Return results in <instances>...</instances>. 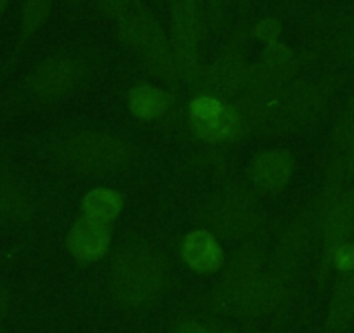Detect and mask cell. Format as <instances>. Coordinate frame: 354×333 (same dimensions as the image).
Masks as SVG:
<instances>
[{
	"instance_id": "obj_5",
	"label": "cell",
	"mask_w": 354,
	"mask_h": 333,
	"mask_svg": "<svg viewBox=\"0 0 354 333\" xmlns=\"http://www.w3.org/2000/svg\"><path fill=\"white\" fill-rule=\"evenodd\" d=\"M266 248L257 241H245L227 263L223 280L214 292V305L223 312L240 314L245 301L266 273Z\"/></svg>"
},
{
	"instance_id": "obj_3",
	"label": "cell",
	"mask_w": 354,
	"mask_h": 333,
	"mask_svg": "<svg viewBox=\"0 0 354 333\" xmlns=\"http://www.w3.org/2000/svg\"><path fill=\"white\" fill-rule=\"evenodd\" d=\"M205 229L226 240H247L261 226V209L248 189L227 186L210 198L203 209Z\"/></svg>"
},
{
	"instance_id": "obj_2",
	"label": "cell",
	"mask_w": 354,
	"mask_h": 333,
	"mask_svg": "<svg viewBox=\"0 0 354 333\" xmlns=\"http://www.w3.org/2000/svg\"><path fill=\"white\" fill-rule=\"evenodd\" d=\"M57 153L70 169L82 174L120 171L131 158V151L120 137L101 131H82L68 135Z\"/></svg>"
},
{
	"instance_id": "obj_12",
	"label": "cell",
	"mask_w": 354,
	"mask_h": 333,
	"mask_svg": "<svg viewBox=\"0 0 354 333\" xmlns=\"http://www.w3.org/2000/svg\"><path fill=\"white\" fill-rule=\"evenodd\" d=\"M295 160L287 149H268L255 156L250 165V181L261 191H278L290 182Z\"/></svg>"
},
{
	"instance_id": "obj_28",
	"label": "cell",
	"mask_w": 354,
	"mask_h": 333,
	"mask_svg": "<svg viewBox=\"0 0 354 333\" xmlns=\"http://www.w3.org/2000/svg\"><path fill=\"white\" fill-rule=\"evenodd\" d=\"M9 4H11V0H0V18L6 15V11H8Z\"/></svg>"
},
{
	"instance_id": "obj_19",
	"label": "cell",
	"mask_w": 354,
	"mask_h": 333,
	"mask_svg": "<svg viewBox=\"0 0 354 333\" xmlns=\"http://www.w3.org/2000/svg\"><path fill=\"white\" fill-rule=\"evenodd\" d=\"M84 217L100 224H111L124 209V196L117 189L96 188L91 189L82 202Z\"/></svg>"
},
{
	"instance_id": "obj_11",
	"label": "cell",
	"mask_w": 354,
	"mask_h": 333,
	"mask_svg": "<svg viewBox=\"0 0 354 333\" xmlns=\"http://www.w3.org/2000/svg\"><path fill=\"white\" fill-rule=\"evenodd\" d=\"M117 33L124 46L131 47L141 56L169 40L158 19L148 11V8H145L142 2H138L124 18L118 19Z\"/></svg>"
},
{
	"instance_id": "obj_21",
	"label": "cell",
	"mask_w": 354,
	"mask_h": 333,
	"mask_svg": "<svg viewBox=\"0 0 354 333\" xmlns=\"http://www.w3.org/2000/svg\"><path fill=\"white\" fill-rule=\"evenodd\" d=\"M330 267L339 273H354V241L340 245L330 257Z\"/></svg>"
},
{
	"instance_id": "obj_9",
	"label": "cell",
	"mask_w": 354,
	"mask_h": 333,
	"mask_svg": "<svg viewBox=\"0 0 354 333\" xmlns=\"http://www.w3.org/2000/svg\"><path fill=\"white\" fill-rule=\"evenodd\" d=\"M299 59L287 46L278 42L268 44L261 57L248 68V84L264 89H280L295 78Z\"/></svg>"
},
{
	"instance_id": "obj_7",
	"label": "cell",
	"mask_w": 354,
	"mask_h": 333,
	"mask_svg": "<svg viewBox=\"0 0 354 333\" xmlns=\"http://www.w3.org/2000/svg\"><path fill=\"white\" fill-rule=\"evenodd\" d=\"M87 68L71 56H49L28 75L26 87L40 101H56L73 93L84 80Z\"/></svg>"
},
{
	"instance_id": "obj_17",
	"label": "cell",
	"mask_w": 354,
	"mask_h": 333,
	"mask_svg": "<svg viewBox=\"0 0 354 333\" xmlns=\"http://www.w3.org/2000/svg\"><path fill=\"white\" fill-rule=\"evenodd\" d=\"M333 144H335L333 158L339 160L342 165L347 186L354 188V94L337 120Z\"/></svg>"
},
{
	"instance_id": "obj_15",
	"label": "cell",
	"mask_w": 354,
	"mask_h": 333,
	"mask_svg": "<svg viewBox=\"0 0 354 333\" xmlns=\"http://www.w3.org/2000/svg\"><path fill=\"white\" fill-rule=\"evenodd\" d=\"M189 127L196 137L212 144L233 141L243 135V122L234 103H224V106L207 120H189Z\"/></svg>"
},
{
	"instance_id": "obj_8",
	"label": "cell",
	"mask_w": 354,
	"mask_h": 333,
	"mask_svg": "<svg viewBox=\"0 0 354 333\" xmlns=\"http://www.w3.org/2000/svg\"><path fill=\"white\" fill-rule=\"evenodd\" d=\"M248 68L250 64L247 63L243 54L231 46L207 70L202 71L198 82L193 87L196 94L216 97L223 103H233L245 89Z\"/></svg>"
},
{
	"instance_id": "obj_29",
	"label": "cell",
	"mask_w": 354,
	"mask_h": 333,
	"mask_svg": "<svg viewBox=\"0 0 354 333\" xmlns=\"http://www.w3.org/2000/svg\"><path fill=\"white\" fill-rule=\"evenodd\" d=\"M209 333H240V332H234V330H227V328H212V326H210Z\"/></svg>"
},
{
	"instance_id": "obj_24",
	"label": "cell",
	"mask_w": 354,
	"mask_h": 333,
	"mask_svg": "<svg viewBox=\"0 0 354 333\" xmlns=\"http://www.w3.org/2000/svg\"><path fill=\"white\" fill-rule=\"evenodd\" d=\"M337 53H339L344 59L354 64V26L353 28L346 30L344 33H340V37L337 39Z\"/></svg>"
},
{
	"instance_id": "obj_22",
	"label": "cell",
	"mask_w": 354,
	"mask_h": 333,
	"mask_svg": "<svg viewBox=\"0 0 354 333\" xmlns=\"http://www.w3.org/2000/svg\"><path fill=\"white\" fill-rule=\"evenodd\" d=\"M138 2H141V0H97L101 11L110 16V18H113L115 21L124 18Z\"/></svg>"
},
{
	"instance_id": "obj_6",
	"label": "cell",
	"mask_w": 354,
	"mask_h": 333,
	"mask_svg": "<svg viewBox=\"0 0 354 333\" xmlns=\"http://www.w3.org/2000/svg\"><path fill=\"white\" fill-rule=\"evenodd\" d=\"M328 93L316 82L292 80L274 91L266 132L295 131L311 124L323 113Z\"/></svg>"
},
{
	"instance_id": "obj_1",
	"label": "cell",
	"mask_w": 354,
	"mask_h": 333,
	"mask_svg": "<svg viewBox=\"0 0 354 333\" xmlns=\"http://www.w3.org/2000/svg\"><path fill=\"white\" fill-rule=\"evenodd\" d=\"M167 287L165 259L142 241L118 248L110 269V288L118 302L142 307L162 295Z\"/></svg>"
},
{
	"instance_id": "obj_14",
	"label": "cell",
	"mask_w": 354,
	"mask_h": 333,
	"mask_svg": "<svg viewBox=\"0 0 354 333\" xmlns=\"http://www.w3.org/2000/svg\"><path fill=\"white\" fill-rule=\"evenodd\" d=\"M32 213V200L21 181L0 160V226L26 222Z\"/></svg>"
},
{
	"instance_id": "obj_23",
	"label": "cell",
	"mask_w": 354,
	"mask_h": 333,
	"mask_svg": "<svg viewBox=\"0 0 354 333\" xmlns=\"http://www.w3.org/2000/svg\"><path fill=\"white\" fill-rule=\"evenodd\" d=\"M281 33V25L277 19H262L261 23L255 25V37L266 44L278 42Z\"/></svg>"
},
{
	"instance_id": "obj_30",
	"label": "cell",
	"mask_w": 354,
	"mask_h": 333,
	"mask_svg": "<svg viewBox=\"0 0 354 333\" xmlns=\"http://www.w3.org/2000/svg\"><path fill=\"white\" fill-rule=\"evenodd\" d=\"M0 333H4V332H0Z\"/></svg>"
},
{
	"instance_id": "obj_10",
	"label": "cell",
	"mask_w": 354,
	"mask_h": 333,
	"mask_svg": "<svg viewBox=\"0 0 354 333\" xmlns=\"http://www.w3.org/2000/svg\"><path fill=\"white\" fill-rule=\"evenodd\" d=\"M113 240L111 224H100L80 216L66 236L68 252L78 264H94L103 259Z\"/></svg>"
},
{
	"instance_id": "obj_26",
	"label": "cell",
	"mask_w": 354,
	"mask_h": 333,
	"mask_svg": "<svg viewBox=\"0 0 354 333\" xmlns=\"http://www.w3.org/2000/svg\"><path fill=\"white\" fill-rule=\"evenodd\" d=\"M9 307H11V298H9L8 290L0 285V319H4L8 316Z\"/></svg>"
},
{
	"instance_id": "obj_27",
	"label": "cell",
	"mask_w": 354,
	"mask_h": 333,
	"mask_svg": "<svg viewBox=\"0 0 354 333\" xmlns=\"http://www.w3.org/2000/svg\"><path fill=\"white\" fill-rule=\"evenodd\" d=\"M203 2V0H202ZM207 4H209V9L210 12H212V16H219L221 15V9H223V4L224 0H205Z\"/></svg>"
},
{
	"instance_id": "obj_25",
	"label": "cell",
	"mask_w": 354,
	"mask_h": 333,
	"mask_svg": "<svg viewBox=\"0 0 354 333\" xmlns=\"http://www.w3.org/2000/svg\"><path fill=\"white\" fill-rule=\"evenodd\" d=\"M210 326L203 325V323L195 321V319H181L177 323L174 333H209Z\"/></svg>"
},
{
	"instance_id": "obj_18",
	"label": "cell",
	"mask_w": 354,
	"mask_h": 333,
	"mask_svg": "<svg viewBox=\"0 0 354 333\" xmlns=\"http://www.w3.org/2000/svg\"><path fill=\"white\" fill-rule=\"evenodd\" d=\"M174 97L167 91L156 86L142 84L129 93V110L141 120H156L172 108Z\"/></svg>"
},
{
	"instance_id": "obj_4",
	"label": "cell",
	"mask_w": 354,
	"mask_h": 333,
	"mask_svg": "<svg viewBox=\"0 0 354 333\" xmlns=\"http://www.w3.org/2000/svg\"><path fill=\"white\" fill-rule=\"evenodd\" d=\"M170 46L176 56L181 82L195 86L202 75L200 44L205 37L202 0H169Z\"/></svg>"
},
{
	"instance_id": "obj_13",
	"label": "cell",
	"mask_w": 354,
	"mask_h": 333,
	"mask_svg": "<svg viewBox=\"0 0 354 333\" xmlns=\"http://www.w3.org/2000/svg\"><path fill=\"white\" fill-rule=\"evenodd\" d=\"M181 257L186 266L198 274H214L224 266V250L216 234L195 229L181 241Z\"/></svg>"
},
{
	"instance_id": "obj_20",
	"label": "cell",
	"mask_w": 354,
	"mask_h": 333,
	"mask_svg": "<svg viewBox=\"0 0 354 333\" xmlns=\"http://www.w3.org/2000/svg\"><path fill=\"white\" fill-rule=\"evenodd\" d=\"M50 12V0H25L19 19V40L23 44L39 33V30L46 25Z\"/></svg>"
},
{
	"instance_id": "obj_16",
	"label": "cell",
	"mask_w": 354,
	"mask_h": 333,
	"mask_svg": "<svg viewBox=\"0 0 354 333\" xmlns=\"http://www.w3.org/2000/svg\"><path fill=\"white\" fill-rule=\"evenodd\" d=\"M354 319V273H339L323 333H346Z\"/></svg>"
}]
</instances>
